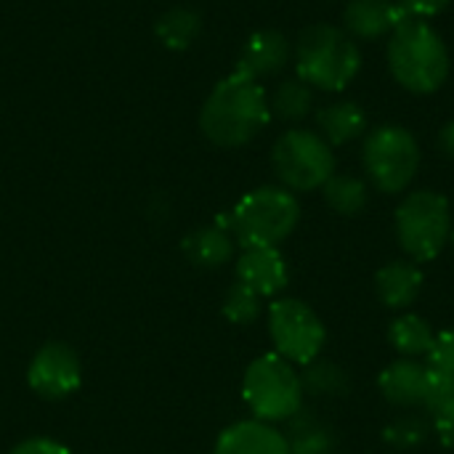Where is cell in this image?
Listing matches in <instances>:
<instances>
[{
	"label": "cell",
	"instance_id": "cell-22",
	"mask_svg": "<svg viewBox=\"0 0 454 454\" xmlns=\"http://www.w3.org/2000/svg\"><path fill=\"white\" fill-rule=\"evenodd\" d=\"M322 197H325L327 207L335 210L338 215H359L370 202V186H367V181H362L356 176L335 173L322 186Z\"/></svg>",
	"mask_w": 454,
	"mask_h": 454
},
{
	"label": "cell",
	"instance_id": "cell-29",
	"mask_svg": "<svg viewBox=\"0 0 454 454\" xmlns=\"http://www.w3.org/2000/svg\"><path fill=\"white\" fill-rule=\"evenodd\" d=\"M402 5V11L410 16V19H434L439 16L442 11H447V5L452 0H396Z\"/></svg>",
	"mask_w": 454,
	"mask_h": 454
},
{
	"label": "cell",
	"instance_id": "cell-20",
	"mask_svg": "<svg viewBox=\"0 0 454 454\" xmlns=\"http://www.w3.org/2000/svg\"><path fill=\"white\" fill-rule=\"evenodd\" d=\"M269 109H271V114H277L285 122H301L314 109V88L309 82H303L298 74L287 77L271 93Z\"/></svg>",
	"mask_w": 454,
	"mask_h": 454
},
{
	"label": "cell",
	"instance_id": "cell-7",
	"mask_svg": "<svg viewBox=\"0 0 454 454\" xmlns=\"http://www.w3.org/2000/svg\"><path fill=\"white\" fill-rule=\"evenodd\" d=\"M362 162L372 186L383 194H402L418 176L420 144L404 125H378L367 133L362 146Z\"/></svg>",
	"mask_w": 454,
	"mask_h": 454
},
{
	"label": "cell",
	"instance_id": "cell-16",
	"mask_svg": "<svg viewBox=\"0 0 454 454\" xmlns=\"http://www.w3.org/2000/svg\"><path fill=\"white\" fill-rule=\"evenodd\" d=\"M423 282H426V277L412 261H391V263L378 269L375 293H378V301L386 309L404 311L418 301V295L423 290Z\"/></svg>",
	"mask_w": 454,
	"mask_h": 454
},
{
	"label": "cell",
	"instance_id": "cell-12",
	"mask_svg": "<svg viewBox=\"0 0 454 454\" xmlns=\"http://www.w3.org/2000/svg\"><path fill=\"white\" fill-rule=\"evenodd\" d=\"M407 19L396 0H348L343 29L354 40H386Z\"/></svg>",
	"mask_w": 454,
	"mask_h": 454
},
{
	"label": "cell",
	"instance_id": "cell-23",
	"mask_svg": "<svg viewBox=\"0 0 454 454\" xmlns=\"http://www.w3.org/2000/svg\"><path fill=\"white\" fill-rule=\"evenodd\" d=\"M293 420V428H290V436L287 444H290V452L293 454H327L333 450L335 439H333V431L319 423L317 418L311 415H295L290 418Z\"/></svg>",
	"mask_w": 454,
	"mask_h": 454
},
{
	"label": "cell",
	"instance_id": "cell-30",
	"mask_svg": "<svg viewBox=\"0 0 454 454\" xmlns=\"http://www.w3.org/2000/svg\"><path fill=\"white\" fill-rule=\"evenodd\" d=\"M434 431H436V439L454 452V399L450 404H444L439 412H434Z\"/></svg>",
	"mask_w": 454,
	"mask_h": 454
},
{
	"label": "cell",
	"instance_id": "cell-1",
	"mask_svg": "<svg viewBox=\"0 0 454 454\" xmlns=\"http://www.w3.org/2000/svg\"><path fill=\"white\" fill-rule=\"evenodd\" d=\"M271 120L263 85L242 72L226 74L200 109V130L221 149L250 144Z\"/></svg>",
	"mask_w": 454,
	"mask_h": 454
},
{
	"label": "cell",
	"instance_id": "cell-26",
	"mask_svg": "<svg viewBox=\"0 0 454 454\" xmlns=\"http://www.w3.org/2000/svg\"><path fill=\"white\" fill-rule=\"evenodd\" d=\"M431 428L426 426L423 418H399L394 420L386 431H383V442L396 447V450H412V447H420L426 439H428Z\"/></svg>",
	"mask_w": 454,
	"mask_h": 454
},
{
	"label": "cell",
	"instance_id": "cell-28",
	"mask_svg": "<svg viewBox=\"0 0 454 454\" xmlns=\"http://www.w3.org/2000/svg\"><path fill=\"white\" fill-rule=\"evenodd\" d=\"M428 364L436 367V370H442V372L454 375V327L436 335L434 348L428 354Z\"/></svg>",
	"mask_w": 454,
	"mask_h": 454
},
{
	"label": "cell",
	"instance_id": "cell-11",
	"mask_svg": "<svg viewBox=\"0 0 454 454\" xmlns=\"http://www.w3.org/2000/svg\"><path fill=\"white\" fill-rule=\"evenodd\" d=\"M237 282L247 285L261 298H271L287 287L290 269L279 247H247L237 258Z\"/></svg>",
	"mask_w": 454,
	"mask_h": 454
},
{
	"label": "cell",
	"instance_id": "cell-15",
	"mask_svg": "<svg viewBox=\"0 0 454 454\" xmlns=\"http://www.w3.org/2000/svg\"><path fill=\"white\" fill-rule=\"evenodd\" d=\"M426 380L428 364H420L418 359H399L380 372L378 388L383 399L394 407H423Z\"/></svg>",
	"mask_w": 454,
	"mask_h": 454
},
{
	"label": "cell",
	"instance_id": "cell-2",
	"mask_svg": "<svg viewBox=\"0 0 454 454\" xmlns=\"http://www.w3.org/2000/svg\"><path fill=\"white\" fill-rule=\"evenodd\" d=\"M386 56L394 80L415 96L436 93L452 69L444 37L426 19L407 16L388 37Z\"/></svg>",
	"mask_w": 454,
	"mask_h": 454
},
{
	"label": "cell",
	"instance_id": "cell-24",
	"mask_svg": "<svg viewBox=\"0 0 454 454\" xmlns=\"http://www.w3.org/2000/svg\"><path fill=\"white\" fill-rule=\"evenodd\" d=\"M301 383H303V394H311V396H343L351 388L348 375L333 362L306 364Z\"/></svg>",
	"mask_w": 454,
	"mask_h": 454
},
{
	"label": "cell",
	"instance_id": "cell-34",
	"mask_svg": "<svg viewBox=\"0 0 454 454\" xmlns=\"http://www.w3.org/2000/svg\"><path fill=\"white\" fill-rule=\"evenodd\" d=\"M327 454H330V452H327Z\"/></svg>",
	"mask_w": 454,
	"mask_h": 454
},
{
	"label": "cell",
	"instance_id": "cell-32",
	"mask_svg": "<svg viewBox=\"0 0 454 454\" xmlns=\"http://www.w3.org/2000/svg\"><path fill=\"white\" fill-rule=\"evenodd\" d=\"M436 149L447 157V160H454V120L444 122L436 133Z\"/></svg>",
	"mask_w": 454,
	"mask_h": 454
},
{
	"label": "cell",
	"instance_id": "cell-8",
	"mask_svg": "<svg viewBox=\"0 0 454 454\" xmlns=\"http://www.w3.org/2000/svg\"><path fill=\"white\" fill-rule=\"evenodd\" d=\"M271 168L285 189L314 192L335 176V154L317 130L293 128L277 138L271 149Z\"/></svg>",
	"mask_w": 454,
	"mask_h": 454
},
{
	"label": "cell",
	"instance_id": "cell-14",
	"mask_svg": "<svg viewBox=\"0 0 454 454\" xmlns=\"http://www.w3.org/2000/svg\"><path fill=\"white\" fill-rule=\"evenodd\" d=\"M213 454H293L285 434L271 423L242 420L221 431Z\"/></svg>",
	"mask_w": 454,
	"mask_h": 454
},
{
	"label": "cell",
	"instance_id": "cell-33",
	"mask_svg": "<svg viewBox=\"0 0 454 454\" xmlns=\"http://www.w3.org/2000/svg\"><path fill=\"white\" fill-rule=\"evenodd\" d=\"M452 245H454V229H452Z\"/></svg>",
	"mask_w": 454,
	"mask_h": 454
},
{
	"label": "cell",
	"instance_id": "cell-10",
	"mask_svg": "<svg viewBox=\"0 0 454 454\" xmlns=\"http://www.w3.org/2000/svg\"><path fill=\"white\" fill-rule=\"evenodd\" d=\"M27 383L40 399H67L82 386L80 356L67 343H45L29 362Z\"/></svg>",
	"mask_w": 454,
	"mask_h": 454
},
{
	"label": "cell",
	"instance_id": "cell-9",
	"mask_svg": "<svg viewBox=\"0 0 454 454\" xmlns=\"http://www.w3.org/2000/svg\"><path fill=\"white\" fill-rule=\"evenodd\" d=\"M269 335L277 354L301 367L317 362L327 343L322 319L298 298H279L269 306Z\"/></svg>",
	"mask_w": 454,
	"mask_h": 454
},
{
	"label": "cell",
	"instance_id": "cell-5",
	"mask_svg": "<svg viewBox=\"0 0 454 454\" xmlns=\"http://www.w3.org/2000/svg\"><path fill=\"white\" fill-rule=\"evenodd\" d=\"M399 247L415 261L428 263L452 239V207L442 192L415 189L410 192L394 215Z\"/></svg>",
	"mask_w": 454,
	"mask_h": 454
},
{
	"label": "cell",
	"instance_id": "cell-19",
	"mask_svg": "<svg viewBox=\"0 0 454 454\" xmlns=\"http://www.w3.org/2000/svg\"><path fill=\"white\" fill-rule=\"evenodd\" d=\"M388 340L404 359H420L431 354L436 333L428 319L418 314H402L388 325Z\"/></svg>",
	"mask_w": 454,
	"mask_h": 454
},
{
	"label": "cell",
	"instance_id": "cell-4",
	"mask_svg": "<svg viewBox=\"0 0 454 454\" xmlns=\"http://www.w3.org/2000/svg\"><path fill=\"white\" fill-rule=\"evenodd\" d=\"M301 221V202L285 186H261L247 192L229 213V231L247 247H279Z\"/></svg>",
	"mask_w": 454,
	"mask_h": 454
},
{
	"label": "cell",
	"instance_id": "cell-17",
	"mask_svg": "<svg viewBox=\"0 0 454 454\" xmlns=\"http://www.w3.org/2000/svg\"><path fill=\"white\" fill-rule=\"evenodd\" d=\"M367 125H370L367 112H364L356 101H348V98L325 104V106L317 112L319 136H322L330 146H346V144L356 141L359 136H364Z\"/></svg>",
	"mask_w": 454,
	"mask_h": 454
},
{
	"label": "cell",
	"instance_id": "cell-27",
	"mask_svg": "<svg viewBox=\"0 0 454 454\" xmlns=\"http://www.w3.org/2000/svg\"><path fill=\"white\" fill-rule=\"evenodd\" d=\"M454 399V375L442 372L436 367L428 364V380H426V399L423 407L428 412H439L444 404H450Z\"/></svg>",
	"mask_w": 454,
	"mask_h": 454
},
{
	"label": "cell",
	"instance_id": "cell-6",
	"mask_svg": "<svg viewBox=\"0 0 454 454\" xmlns=\"http://www.w3.org/2000/svg\"><path fill=\"white\" fill-rule=\"evenodd\" d=\"M242 399L261 423H282L301 412L303 383L295 367L279 354H263L245 370Z\"/></svg>",
	"mask_w": 454,
	"mask_h": 454
},
{
	"label": "cell",
	"instance_id": "cell-3",
	"mask_svg": "<svg viewBox=\"0 0 454 454\" xmlns=\"http://www.w3.org/2000/svg\"><path fill=\"white\" fill-rule=\"evenodd\" d=\"M362 69L356 40L335 24H311L295 43V72L314 90L340 93Z\"/></svg>",
	"mask_w": 454,
	"mask_h": 454
},
{
	"label": "cell",
	"instance_id": "cell-18",
	"mask_svg": "<svg viewBox=\"0 0 454 454\" xmlns=\"http://www.w3.org/2000/svg\"><path fill=\"white\" fill-rule=\"evenodd\" d=\"M181 250L189 263L200 269H218L231 261L234 255V237L221 226H200L184 237Z\"/></svg>",
	"mask_w": 454,
	"mask_h": 454
},
{
	"label": "cell",
	"instance_id": "cell-13",
	"mask_svg": "<svg viewBox=\"0 0 454 454\" xmlns=\"http://www.w3.org/2000/svg\"><path fill=\"white\" fill-rule=\"evenodd\" d=\"M290 59H293V45L287 35H282L279 29H258L247 37L237 61V72L261 80L282 72Z\"/></svg>",
	"mask_w": 454,
	"mask_h": 454
},
{
	"label": "cell",
	"instance_id": "cell-31",
	"mask_svg": "<svg viewBox=\"0 0 454 454\" xmlns=\"http://www.w3.org/2000/svg\"><path fill=\"white\" fill-rule=\"evenodd\" d=\"M11 454H72L61 442L56 439H45V436H35V439H27L21 444H16Z\"/></svg>",
	"mask_w": 454,
	"mask_h": 454
},
{
	"label": "cell",
	"instance_id": "cell-25",
	"mask_svg": "<svg viewBox=\"0 0 454 454\" xmlns=\"http://www.w3.org/2000/svg\"><path fill=\"white\" fill-rule=\"evenodd\" d=\"M223 317L231 322V325H239V327H247L253 325L258 317H261V295L255 290H250L247 285L242 282H234L226 295H223V306H221Z\"/></svg>",
	"mask_w": 454,
	"mask_h": 454
},
{
	"label": "cell",
	"instance_id": "cell-21",
	"mask_svg": "<svg viewBox=\"0 0 454 454\" xmlns=\"http://www.w3.org/2000/svg\"><path fill=\"white\" fill-rule=\"evenodd\" d=\"M157 40L170 51H186L202 32V19L192 8H170L154 24Z\"/></svg>",
	"mask_w": 454,
	"mask_h": 454
}]
</instances>
